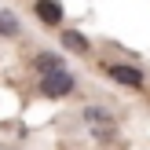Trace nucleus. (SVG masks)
Returning a JSON list of instances; mask_svg holds the SVG:
<instances>
[{
    "label": "nucleus",
    "mask_w": 150,
    "mask_h": 150,
    "mask_svg": "<svg viewBox=\"0 0 150 150\" xmlns=\"http://www.w3.org/2000/svg\"><path fill=\"white\" fill-rule=\"evenodd\" d=\"M37 18L48 22V26H59V22H62V7H59V0H37Z\"/></svg>",
    "instance_id": "4"
},
{
    "label": "nucleus",
    "mask_w": 150,
    "mask_h": 150,
    "mask_svg": "<svg viewBox=\"0 0 150 150\" xmlns=\"http://www.w3.org/2000/svg\"><path fill=\"white\" fill-rule=\"evenodd\" d=\"M106 73H110V81H117V84H125V88H143V73H139L136 66L114 62V66H106Z\"/></svg>",
    "instance_id": "3"
},
{
    "label": "nucleus",
    "mask_w": 150,
    "mask_h": 150,
    "mask_svg": "<svg viewBox=\"0 0 150 150\" xmlns=\"http://www.w3.org/2000/svg\"><path fill=\"white\" fill-rule=\"evenodd\" d=\"M37 70H40V77H48V73H59L62 70V59L51 55V51H40L37 55Z\"/></svg>",
    "instance_id": "5"
},
{
    "label": "nucleus",
    "mask_w": 150,
    "mask_h": 150,
    "mask_svg": "<svg viewBox=\"0 0 150 150\" xmlns=\"http://www.w3.org/2000/svg\"><path fill=\"white\" fill-rule=\"evenodd\" d=\"M0 37H18V18L11 11H0Z\"/></svg>",
    "instance_id": "7"
},
{
    "label": "nucleus",
    "mask_w": 150,
    "mask_h": 150,
    "mask_svg": "<svg viewBox=\"0 0 150 150\" xmlns=\"http://www.w3.org/2000/svg\"><path fill=\"white\" fill-rule=\"evenodd\" d=\"M40 92H44V95H51V99H62V95H70V92H73V77H70L66 70L48 73V77H40Z\"/></svg>",
    "instance_id": "2"
},
{
    "label": "nucleus",
    "mask_w": 150,
    "mask_h": 150,
    "mask_svg": "<svg viewBox=\"0 0 150 150\" xmlns=\"http://www.w3.org/2000/svg\"><path fill=\"white\" fill-rule=\"evenodd\" d=\"M84 125H88V132H92L95 139H110V136H114V128H117L114 114L103 110V106H88V110H84Z\"/></svg>",
    "instance_id": "1"
},
{
    "label": "nucleus",
    "mask_w": 150,
    "mask_h": 150,
    "mask_svg": "<svg viewBox=\"0 0 150 150\" xmlns=\"http://www.w3.org/2000/svg\"><path fill=\"white\" fill-rule=\"evenodd\" d=\"M62 44H66L70 51H77V55H84V51H88V37L77 33V29H66V33H62Z\"/></svg>",
    "instance_id": "6"
}]
</instances>
